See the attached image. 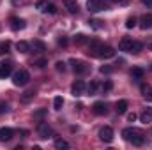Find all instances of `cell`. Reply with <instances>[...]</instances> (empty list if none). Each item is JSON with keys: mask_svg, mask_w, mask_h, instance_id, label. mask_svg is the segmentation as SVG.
Wrapping results in <instances>:
<instances>
[{"mask_svg": "<svg viewBox=\"0 0 152 150\" xmlns=\"http://www.w3.org/2000/svg\"><path fill=\"white\" fill-rule=\"evenodd\" d=\"M88 55L96 57V58H112L115 57V50L108 44H103V42H97V41H92L90 46H88Z\"/></svg>", "mask_w": 152, "mask_h": 150, "instance_id": "obj_1", "label": "cell"}, {"mask_svg": "<svg viewBox=\"0 0 152 150\" xmlns=\"http://www.w3.org/2000/svg\"><path fill=\"white\" fill-rule=\"evenodd\" d=\"M28 81H30V74H28V71H25V69H20L18 73H14V76H12V83H14L16 87H25Z\"/></svg>", "mask_w": 152, "mask_h": 150, "instance_id": "obj_2", "label": "cell"}, {"mask_svg": "<svg viewBox=\"0 0 152 150\" xmlns=\"http://www.w3.org/2000/svg\"><path fill=\"white\" fill-rule=\"evenodd\" d=\"M85 92H87V85H85V81L78 79V81L73 83V87H71V94H73L75 97H81Z\"/></svg>", "mask_w": 152, "mask_h": 150, "instance_id": "obj_3", "label": "cell"}, {"mask_svg": "<svg viewBox=\"0 0 152 150\" xmlns=\"http://www.w3.org/2000/svg\"><path fill=\"white\" fill-rule=\"evenodd\" d=\"M37 134H39V138L48 140V138L53 136V131H51V127H50L46 122H41V124L37 125Z\"/></svg>", "mask_w": 152, "mask_h": 150, "instance_id": "obj_4", "label": "cell"}, {"mask_svg": "<svg viewBox=\"0 0 152 150\" xmlns=\"http://www.w3.org/2000/svg\"><path fill=\"white\" fill-rule=\"evenodd\" d=\"M99 138H101V141H104V143H112V141H113V129H112L110 125L101 127V131H99Z\"/></svg>", "mask_w": 152, "mask_h": 150, "instance_id": "obj_5", "label": "cell"}, {"mask_svg": "<svg viewBox=\"0 0 152 150\" xmlns=\"http://www.w3.org/2000/svg\"><path fill=\"white\" fill-rule=\"evenodd\" d=\"M71 66H73V71H75L76 74H83V73L88 71V66H87V62H83V60L73 58V60H71Z\"/></svg>", "mask_w": 152, "mask_h": 150, "instance_id": "obj_6", "label": "cell"}, {"mask_svg": "<svg viewBox=\"0 0 152 150\" xmlns=\"http://www.w3.org/2000/svg\"><path fill=\"white\" fill-rule=\"evenodd\" d=\"M87 9L90 12H99V11H103L106 7H104V2L103 0H87Z\"/></svg>", "mask_w": 152, "mask_h": 150, "instance_id": "obj_7", "label": "cell"}, {"mask_svg": "<svg viewBox=\"0 0 152 150\" xmlns=\"http://www.w3.org/2000/svg\"><path fill=\"white\" fill-rule=\"evenodd\" d=\"M129 141H131L133 145H136V147H142V145L145 143V138H143V134H142L140 131L134 129V133H133V136L129 138Z\"/></svg>", "mask_w": 152, "mask_h": 150, "instance_id": "obj_8", "label": "cell"}, {"mask_svg": "<svg viewBox=\"0 0 152 150\" xmlns=\"http://www.w3.org/2000/svg\"><path fill=\"white\" fill-rule=\"evenodd\" d=\"M92 111L96 113V115H106V111H108V108H106V103H103V101H97V103H94V106H92Z\"/></svg>", "mask_w": 152, "mask_h": 150, "instance_id": "obj_9", "label": "cell"}, {"mask_svg": "<svg viewBox=\"0 0 152 150\" xmlns=\"http://www.w3.org/2000/svg\"><path fill=\"white\" fill-rule=\"evenodd\" d=\"M11 73H12V64H11V62H5V64L0 66V79L11 76Z\"/></svg>", "mask_w": 152, "mask_h": 150, "instance_id": "obj_10", "label": "cell"}, {"mask_svg": "<svg viewBox=\"0 0 152 150\" xmlns=\"http://www.w3.org/2000/svg\"><path fill=\"white\" fill-rule=\"evenodd\" d=\"M131 46H133V39H129V37H124V39H120V42H118V50L120 51H131Z\"/></svg>", "mask_w": 152, "mask_h": 150, "instance_id": "obj_11", "label": "cell"}, {"mask_svg": "<svg viewBox=\"0 0 152 150\" xmlns=\"http://www.w3.org/2000/svg\"><path fill=\"white\" fill-rule=\"evenodd\" d=\"M11 28H12V30H23V28H25V21H23L21 18L12 16V18H11Z\"/></svg>", "mask_w": 152, "mask_h": 150, "instance_id": "obj_12", "label": "cell"}, {"mask_svg": "<svg viewBox=\"0 0 152 150\" xmlns=\"http://www.w3.org/2000/svg\"><path fill=\"white\" fill-rule=\"evenodd\" d=\"M12 134H14V131L11 127H2L0 129V141H9L12 138Z\"/></svg>", "mask_w": 152, "mask_h": 150, "instance_id": "obj_13", "label": "cell"}, {"mask_svg": "<svg viewBox=\"0 0 152 150\" xmlns=\"http://www.w3.org/2000/svg\"><path fill=\"white\" fill-rule=\"evenodd\" d=\"M140 25H142V28H143V30L152 28V14H145V16H142Z\"/></svg>", "mask_w": 152, "mask_h": 150, "instance_id": "obj_14", "label": "cell"}, {"mask_svg": "<svg viewBox=\"0 0 152 150\" xmlns=\"http://www.w3.org/2000/svg\"><path fill=\"white\" fill-rule=\"evenodd\" d=\"M140 122H143V124H149L152 122V108H145L142 115H140Z\"/></svg>", "mask_w": 152, "mask_h": 150, "instance_id": "obj_15", "label": "cell"}, {"mask_svg": "<svg viewBox=\"0 0 152 150\" xmlns=\"http://www.w3.org/2000/svg\"><path fill=\"white\" fill-rule=\"evenodd\" d=\"M64 5H66V9L71 14H76L78 12V2L76 0H64Z\"/></svg>", "mask_w": 152, "mask_h": 150, "instance_id": "obj_16", "label": "cell"}, {"mask_svg": "<svg viewBox=\"0 0 152 150\" xmlns=\"http://www.w3.org/2000/svg\"><path fill=\"white\" fill-rule=\"evenodd\" d=\"M127 106H129V104H127V101H126V99H122V101H118V103L115 104V111L118 113V115H124V113L127 111Z\"/></svg>", "mask_w": 152, "mask_h": 150, "instance_id": "obj_17", "label": "cell"}, {"mask_svg": "<svg viewBox=\"0 0 152 150\" xmlns=\"http://www.w3.org/2000/svg\"><path fill=\"white\" fill-rule=\"evenodd\" d=\"M16 50H18L20 53H28V51H30V44H28L27 41H18V42H16Z\"/></svg>", "mask_w": 152, "mask_h": 150, "instance_id": "obj_18", "label": "cell"}, {"mask_svg": "<svg viewBox=\"0 0 152 150\" xmlns=\"http://www.w3.org/2000/svg\"><path fill=\"white\" fill-rule=\"evenodd\" d=\"M143 76H145V71H143L142 67H133V69H131V78H133V79H142Z\"/></svg>", "mask_w": 152, "mask_h": 150, "instance_id": "obj_19", "label": "cell"}, {"mask_svg": "<svg viewBox=\"0 0 152 150\" xmlns=\"http://www.w3.org/2000/svg\"><path fill=\"white\" fill-rule=\"evenodd\" d=\"M34 97H36V90H27V92H23L21 101H23V103H30Z\"/></svg>", "mask_w": 152, "mask_h": 150, "instance_id": "obj_20", "label": "cell"}, {"mask_svg": "<svg viewBox=\"0 0 152 150\" xmlns=\"http://www.w3.org/2000/svg\"><path fill=\"white\" fill-rule=\"evenodd\" d=\"M142 50H143V44H142V42H138V41H133V46H131V51H129V53L136 55V53H140Z\"/></svg>", "mask_w": 152, "mask_h": 150, "instance_id": "obj_21", "label": "cell"}, {"mask_svg": "<svg viewBox=\"0 0 152 150\" xmlns=\"http://www.w3.org/2000/svg\"><path fill=\"white\" fill-rule=\"evenodd\" d=\"M46 113H48V110H46V108H39V110H36V111H34V118H36V120H42V118L46 117Z\"/></svg>", "mask_w": 152, "mask_h": 150, "instance_id": "obj_22", "label": "cell"}, {"mask_svg": "<svg viewBox=\"0 0 152 150\" xmlns=\"http://www.w3.org/2000/svg\"><path fill=\"white\" fill-rule=\"evenodd\" d=\"M55 149L62 150V149H69V143L66 140H55Z\"/></svg>", "mask_w": 152, "mask_h": 150, "instance_id": "obj_23", "label": "cell"}, {"mask_svg": "<svg viewBox=\"0 0 152 150\" xmlns=\"http://www.w3.org/2000/svg\"><path fill=\"white\" fill-rule=\"evenodd\" d=\"M97 87H99V85H97L96 81H92V83L87 87V92H88L90 95H96V92H97Z\"/></svg>", "mask_w": 152, "mask_h": 150, "instance_id": "obj_24", "label": "cell"}, {"mask_svg": "<svg viewBox=\"0 0 152 150\" xmlns=\"http://www.w3.org/2000/svg\"><path fill=\"white\" fill-rule=\"evenodd\" d=\"M62 104H64V99H62L60 95L53 99V108H55V110H62Z\"/></svg>", "mask_w": 152, "mask_h": 150, "instance_id": "obj_25", "label": "cell"}, {"mask_svg": "<svg viewBox=\"0 0 152 150\" xmlns=\"http://www.w3.org/2000/svg\"><path fill=\"white\" fill-rule=\"evenodd\" d=\"M133 133H134V129H133V127H126V129L122 131V136H124V140H127V141H129V138L133 136Z\"/></svg>", "mask_w": 152, "mask_h": 150, "instance_id": "obj_26", "label": "cell"}, {"mask_svg": "<svg viewBox=\"0 0 152 150\" xmlns=\"http://www.w3.org/2000/svg\"><path fill=\"white\" fill-rule=\"evenodd\" d=\"M9 48H11V42H7V41H5V42H0V57L5 55V53L9 51Z\"/></svg>", "mask_w": 152, "mask_h": 150, "instance_id": "obj_27", "label": "cell"}, {"mask_svg": "<svg viewBox=\"0 0 152 150\" xmlns=\"http://www.w3.org/2000/svg\"><path fill=\"white\" fill-rule=\"evenodd\" d=\"M42 12H46V14H48V12H50V14H55V12H57V7H55L53 4H48V5L42 9Z\"/></svg>", "mask_w": 152, "mask_h": 150, "instance_id": "obj_28", "label": "cell"}, {"mask_svg": "<svg viewBox=\"0 0 152 150\" xmlns=\"http://www.w3.org/2000/svg\"><path fill=\"white\" fill-rule=\"evenodd\" d=\"M134 27H136V18H134V16L127 18V21H126V28H134Z\"/></svg>", "mask_w": 152, "mask_h": 150, "instance_id": "obj_29", "label": "cell"}, {"mask_svg": "<svg viewBox=\"0 0 152 150\" xmlns=\"http://www.w3.org/2000/svg\"><path fill=\"white\" fill-rule=\"evenodd\" d=\"M112 88H113V83H112V81H104V83L101 85V90H103V92H110Z\"/></svg>", "mask_w": 152, "mask_h": 150, "instance_id": "obj_30", "label": "cell"}, {"mask_svg": "<svg viewBox=\"0 0 152 150\" xmlns=\"http://www.w3.org/2000/svg\"><path fill=\"white\" fill-rule=\"evenodd\" d=\"M34 66H37L39 69H42V67H46V66H48V60H46V58H39V60L34 62Z\"/></svg>", "mask_w": 152, "mask_h": 150, "instance_id": "obj_31", "label": "cell"}, {"mask_svg": "<svg viewBox=\"0 0 152 150\" xmlns=\"http://www.w3.org/2000/svg\"><path fill=\"white\" fill-rule=\"evenodd\" d=\"M88 25H90L92 28H96V30L101 28V21H97V20H88Z\"/></svg>", "mask_w": 152, "mask_h": 150, "instance_id": "obj_32", "label": "cell"}, {"mask_svg": "<svg viewBox=\"0 0 152 150\" xmlns=\"http://www.w3.org/2000/svg\"><path fill=\"white\" fill-rule=\"evenodd\" d=\"M55 69H57L58 73H64V71H66V62H62V60L57 62V64H55Z\"/></svg>", "mask_w": 152, "mask_h": 150, "instance_id": "obj_33", "label": "cell"}, {"mask_svg": "<svg viewBox=\"0 0 152 150\" xmlns=\"http://www.w3.org/2000/svg\"><path fill=\"white\" fill-rule=\"evenodd\" d=\"M75 41H76V44H85V42H87V37H85L83 34H78L75 37Z\"/></svg>", "mask_w": 152, "mask_h": 150, "instance_id": "obj_34", "label": "cell"}, {"mask_svg": "<svg viewBox=\"0 0 152 150\" xmlns=\"http://www.w3.org/2000/svg\"><path fill=\"white\" fill-rule=\"evenodd\" d=\"M34 46L37 48L39 51H44V50H46V46H44V42H41V41H34Z\"/></svg>", "mask_w": 152, "mask_h": 150, "instance_id": "obj_35", "label": "cell"}, {"mask_svg": "<svg viewBox=\"0 0 152 150\" xmlns=\"http://www.w3.org/2000/svg\"><path fill=\"white\" fill-rule=\"evenodd\" d=\"M7 111H9V104L2 101V103H0V113H7Z\"/></svg>", "mask_w": 152, "mask_h": 150, "instance_id": "obj_36", "label": "cell"}, {"mask_svg": "<svg viewBox=\"0 0 152 150\" xmlns=\"http://www.w3.org/2000/svg\"><path fill=\"white\" fill-rule=\"evenodd\" d=\"M99 71H101V73H103V74H110V73H112V71H113V69H112V67H110V66H103V67H101V69H99Z\"/></svg>", "mask_w": 152, "mask_h": 150, "instance_id": "obj_37", "label": "cell"}, {"mask_svg": "<svg viewBox=\"0 0 152 150\" xmlns=\"http://www.w3.org/2000/svg\"><path fill=\"white\" fill-rule=\"evenodd\" d=\"M46 5H48V0H39V2H37V7L41 9V11H42Z\"/></svg>", "mask_w": 152, "mask_h": 150, "instance_id": "obj_38", "label": "cell"}, {"mask_svg": "<svg viewBox=\"0 0 152 150\" xmlns=\"http://www.w3.org/2000/svg\"><path fill=\"white\" fill-rule=\"evenodd\" d=\"M136 118H138V117H136V113H129V115H127V120H129V122H134Z\"/></svg>", "mask_w": 152, "mask_h": 150, "instance_id": "obj_39", "label": "cell"}, {"mask_svg": "<svg viewBox=\"0 0 152 150\" xmlns=\"http://www.w3.org/2000/svg\"><path fill=\"white\" fill-rule=\"evenodd\" d=\"M115 4H118V5H127V0H112Z\"/></svg>", "mask_w": 152, "mask_h": 150, "instance_id": "obj_40", "label": "cell"}, {"mask_svg": "<svg viewBox=\"0 0 152 150\" xmlns=\"http://www.w3.org/2000/svg\"><path fill=\"white\" fill-rule=\"evenodd\" d=\"M143 95H145V99H147V101H151V103H152V92H151V90H149L147 94H143Z\"/></svg>", "mask_w": 152, "mask_h": 150, "instance_id": "obj_41", "label": "cell"}, {"mask_svg": "<svg viewBox=\"0 0 152 150\" xmlns=\"http://www.w3.org/2000/svg\"><path fill=\"white\" fill-rule=\"evenodd\" d=\"M58 44L66 46V44H67V39H66V37H60V39H58Z\"/></svg>", "mask_w": 152, "mask_h": 150, "instance_id": "obj_42", "label": "cell"}, {"mask_svg": "<svg viewBox=\"0 0 152 150\" xmlns=\"http://www.w3.org/2000/svg\"><path fill=\"white\" fill-rule=\"evenodd\" d=\"M142 4L147 5V7H152V0H142Z\"/></svg>", "mask_w": 152, "mask_h": 150, "instance_id": "obj_43", "label": "cell"}, {"mask_svg": "<svg viewBox=\"0 0 152 150\" xmlns=\"http://www.w3.org/2000/svg\"><path fill=\"white\" fill-rule=\"evenodd\" d=\"M151 48H152V44H151Z\"/></svg>", "mask_w": 152, "mask_h": 150, "instance_id": "obj_44", "label": "cell"}]
</instances>
